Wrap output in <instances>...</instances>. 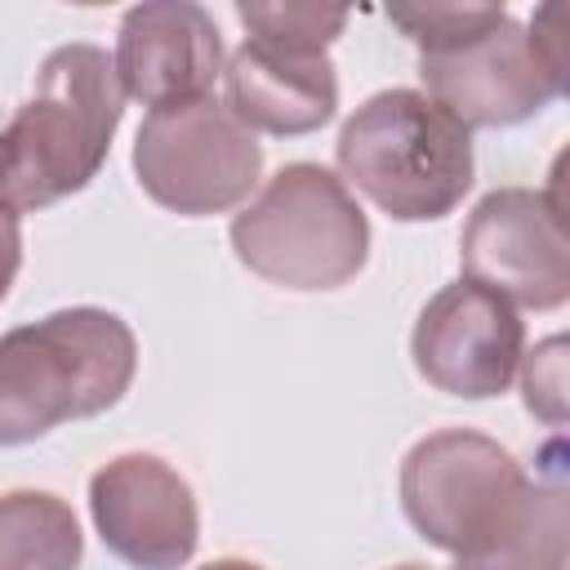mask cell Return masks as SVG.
Instances as JSON below:
<instances>
[{"instance_id":"11","label":"cell","mask_w":570,"mask_h":570,"mask_svg":"<svg viewBox=\"0 0 570 570\" xmlns=\"http://www.w3.org/2000/svg\"><path fill=\"white\" fill-rule=\"evenodd\" d=\"M116 80L142 107H178L209 98L223 76V36L205 4L147 0L125 9L116 31Z\"/></svg>"},{"instance_id":"13","label":"cell","mask_w":570,"mask_h":570,"mask_svg":"<svg viewBox=\"0 0 570 570\" xmlns=\"http://www.w3.org/2000/svg\"><path fill=\"white\" fill-rule=\"evenodd\" d=\"M459 570H570V499L561 476H530L512 517L472 552L454 557Z\"/></svg>"},{"instance_id":"7","label":"cell","mask_w":570,"mask_h":570,"mask_svg":"<svg viewBox=\"0 0 570 570\" xmlns=\"http://www.w3.org/2000/svg\"><path fill=\"white\" fill-rule=\"evenodd\" d=\"M530 476L494 436L441 428L401 459V512L441 552L481 548L521 503Z\"/></svg>"},{"instance_id":"1","label":"cell","mask_w":570,"mask_h":570,"mask_svg":"<svg viewBox=\"0 0 570 570\" xmlns=\"http://www.w3.org/2000/svg\"><path fill=\"white\" fill-rule=\"evenodd\" d=\"M120 116L125 89L102 45L49 49L31 94L0 125V205L36 214L85 191L107 165Z\"/></svg>"},{"instance_id":"16","label":"cell","mask_w":570,"mask_h":570,"mask_svg":"<svg viewBox=\"0 0 570 570\" xmlns=\"http://www.w3.org/2000/svg\"><path fill=\"white\" fill-rule=\"evenodd\" d=\"M499 18H508L503 4H392L387 22L419 45V53L459 45L485 27H494Z\"/></svg>"},{"instance_id":"8","label":"cell","mask_w":570,"mask_h":570,"mask_svg":"<svg viewBox=\"0 0 570 570\" xmlns=\"http://www.w3.org/2000/svg\"><path fill=\"white\" fill-rule=\"evenodd\" d=\"M463 276L512 307L557 312L570 298V236L561 187H494L459 236Z\"/></svg>"},{"instance_id":"17","label":"cell","mask_w":570,"mask_h":570,"mask_svg":"<svg viewBox=\"0 0 570 570\" xmlns=\"http://www.w3.org/2000/svg\"><path fill=\"white\" fill-rule=\"evenodd\" d=\"M521 401L525 410L548 423L561 428L566 423V338L552 334L543 343H534V352H521Z\"/></svg>"},{"instance_id":"10","label":"cell","mask_w":570,"mask_h":570,"mask_svg":"<svg viewBox=\"0 0 570 570\" xmlns=\"http://www.w3.org/2000/svg\"><path fill=\"white\" fill-rule=\"evenodd\" d=\"M89 517L102 548L134 570H183L200 543L191 481L147 450L116 454L89 476Z\"/></svg>"},{"instance_id":"4","label":"cell","mask_w":570,"mask_h":570,"mask_svg":"<svg viewBox=\"0 0 570 570\" xmlns=\"http://www.w3.org/2000/svg\"><path fill=\"white\" fill-rule=\"evenodd\" d=\"M236 258L267 285L294 294L343 289L370 263V218L347 183L316 165L289 160L232 218Z\"/></svg>"},{"instance_id":"15","label":"cell","mask_w":570,"mask_h":570,"mask_svg":"<svg viewBox=\"0 0 570 570\" xmlns=\"http://www.w3.org/2000/svg\"><path fill=\"white\" fill-rule=\"evenodd\" d=\"M236 18L249 31V40L325 53L347 31L352 13L343 4H316V0H236Z\"/></svg>"},{"instance_id":"20","label":"cell","mask_w":570,"mask_h":570,"mask_svg":"<svg viewBox=\"0 0 570 570\" xmlns=\"http://www.w3.org/2000/svg\"><path fill=\"white\" fill-rule=\"evenodd\" d=\"M392 570H428V566H414V561H405V566H392Z\"/></svg>"},{"instance_id":"5","label":"cell","mask_w":570,"mask_h":570,"mask_svg":"<svg viewBox=\"0 0 570 570\" xmlns=\"http://www.w3.org/2000/svg\"><path fill=\"white\" fill-rule=\"evenodd\" d=\"M419 80L423 94L468 134L521 125L566 94L561 9L543 4L530 27L499 18L459 45L419 53Z\"/></svg>"},{"instance_id":"14","label":"cell","mask_w":570,"mask_h":570,"mask_svg":"<svg viewBox=\"0 0 570 570\" xmlns=\"http://www.w3.org/2000/svg\"><path fill=\"white\" fill-rule=\"evenodd\" d=\"M85 534L67 499L49 490L0 494V570H80Z\"/></svg>"},{"instance_id":"2","label":"cell","mask_w":570,"mask_h":570,"mask_svg":"<svg viewBox=\"0 0 570 570\" xmlns=\"http://www.w3.org/2000/svg\"><path fill=\"white\" fill-rule=\"evenodd\" d=\"M134 374L138 338L107 307H58L0 334V450L107 414Z\"/></svg>"},{"instance_id":"19","label":"cell","mask_w":570,"mask_h":570,"mask_svg":"<svg viewBox=\"0 0 570 570\" xmlns=\"http://www.w3.org/2000/svg\"><path fill=\"white\" fill-rule=\"evenodd\" d=\"M200 570H263V566L249 561V557H214V561H205Z\"/></svg>"},{"instance_id":"6","label":"cell","mask_w":570,"mask_h":570,"mask_svg":"<svg viewBox=\"0 0 570 570\" xmlns=\"http://www.w3.org/2000/svg\"><path fill=\"white\" fill-rule=\"evenodd\" d=\"M134 174L169 214H227L258 187L263 142L218 98L156 107L134 134Z\"/></svg>"},{"instance_id":"12","label":"cell","mask_w":570,"mask_h":570,"mask_svg":"<svg viewBox=\"0 0 570 570\" xmlns=\"http://www.w3.org/2000/svg\"><path fill=\"white\" fill-rule=\"evenodd\" d=\"M223 85H227L223 107L249 134L298 138V134H316L338 111V76L330 53L285 49L245 36V45L232 49V58L223 62Z\"/></svg>"},{"instance_id":"9","label":"cell","mask_w":570,"mask_h":570,"mask_svg":"<svg viewBox=\"0 0 570 570\" xmlns=\"http://www.w3.org/2000/svg\"><path fill=\"white\" fill-rule=\"evenodd\" d=\"M525 352V325L512 303L459 276L441 285L410 330V356L423 383L459 401L508 392Z\"/></svg>"},{"instance_id":"3","label":"cell","mask_w":570,"mask_h":570,"mask_svg":"<svg viewBox=\"0 0 570 570\" xmlns=\"http://www.w3.org/2000/svg\"><path fill=\"white\" fill-rule=\"evenodd\" d=\"M343 183L365 191L396 223H436L472 191V134L423 89H379L338 129Z\"/></svg>"},{"instance_id":"18","label":"cell","mask_w":570,"mask_h":570,"mask_svg":"<svg viewBox=\"0 0 570 570\" xmlns=\"http://www.w3.org/2000/svg\"><path fill=\"white\" fill-rule=\"evenodd\" d=\"M22 267V223L13 209L0 205V303L9 298V285Z\"/></svg>"}]
</instances>
